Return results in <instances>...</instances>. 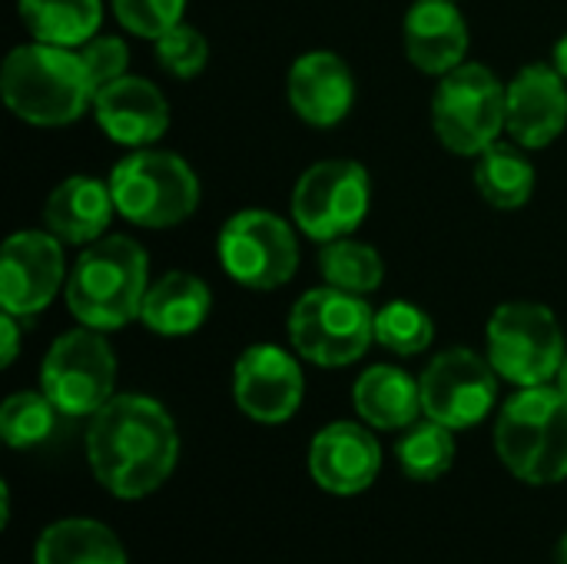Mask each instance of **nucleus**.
Instances as JSON below:
<instances>
[{"instance_id":"nucleus-13","label":"nucleus","mask_w":567,"mask_h":564,"mask_svg":"<svg viewBox=\"0 0 567 564\" xmlns=\"http://www.w3.org/2000/svg\"><path fill=\"white\" fill-rule=\"evenodd\" d=\"M63 239L50 229H20L3 243L0 256V306L17 319L43 312L63 286Z\"/></svg>"},{"instance_id":"nucleus-6","label":"nucleus","mask_w":567,"mask_h":564,"mask_svg":"<svg viewBox=\"0 0 567 564\" xmlns=\"http://www.w3.org/2000/svg\"><path fill=\"white\" fill-rule=\"evenodd\" d=\"M375 339L372 306L346 289L322 286L299 296L289 312L292 349L322 369H342L365 356Z\"/></svg>"},{"instance_id":"nucleus-35","label":"nucleus","mask_w":567,"mask_h":564,"mask_svg":"<svg viewBox=\"0 0 567 564\" xmlns=\"http://www.w3.org/2000/svg\"><path fill=\"white\" fill-rule=\"evenodd\" d=\"M558 564H567V532L561 535V542H558Z\"/></svg>"},{"instance_id":"nucleus-7","label":"nucleus","mask_w":567,"mask_h":564,"mask_svg":"<svg viewBox=\"0 0 567 564\" xmlns=\"http://www.w3.org/2000/svg\"><path fill=\"white\" fill-rule=\"evenodd\" d=\"M565 332L558 316L538 302H505L488 319V362L518 386H548L565 366Z\"/></svg>"},{"instance_id":"nucleus-8","label":"nucleus","mask_w":567,"mask_h":564,"mask_svg":"<svg viewBox=\"0 0 567 564\" xmlns=\"http://www.w3.org/2000/svg\"><path fill=\"white\" fill-rule=\"evenodd\" d=\"M432 126L445 150L478 156L505 130V86L485 63H462L445 73L432 96Z\"/></svg>"},{"instance_id":"nucleus-5","label":"nucleus","mask_w":567,"mask_h":564,"mask_svg":"<svg viewBox=\"0 0 567 564\" xmlns=\"http://www.w3.org/2000/svg\"><path fill=\"white\" fill-rule=\"evenodd\" d=\"M116 213L143 229H169L199 206V180L193 166L169 150H133L110 173Z\"/></svg>"},{"instance_id":"nucleus-15","label":"nucleus","mask_w":567,"mask_h":564,"mask_svg":"<svg viewBox=\"0 0 567 564\" xmlns=\"http://www.w3.org/2000/svg\"><path fill=\"white\" fill-rule=\"evenodd\" d=\"M567 126V80L551 63H532L505 86V130L522 150L551 146Z\"/></svg>"},{"instance_id":"nucleus-22","label":"nucleus","mask_w":567,"mask_h":564,"mask_svg":"<svg viewBox=\"0 0 567 564\" xmlns=\"http://www.w3.org/2000/svg\"><path fill=\"white\" fill-rule=\"evenodd\" d=\"M355 412L369 429L395 432L409 429L422 416V389L399 366H372L355 379L352 389Z\"/></svg>"},{"instance_id":"nucleus-2","label":"nucleus","mask_w":567,"mask_h":564,"mask_svg":"<svg viewBox=\"0 0 567 564\" xmlns=\"http://www.w3.org/2000/svg\"><path fill=\"white\" fill-rule=\"evenodd\" d=\"M0 93L13 116L33 126H66L93 110V80L70 47L20 43L0 66Z\"/></svg>"},{"instance_id":"nucleus-25","label":"nucleus","mask_w":567,"mask_h":564,"mask_svg":"<svg viewBox=\"0 0 567 564\" xmlns=\"http://www.w3.org/2000/svg\"><path fill=\"white\" fill-rule=\"evenodd\" d=\"M535 166L532 160L508 143H492L478 153L475 163V186L495 209H518L535 193Z\"/></svg>"},{"instance_id":"nucleus-36","label":"nucleus","mask_w":567,"mask_h":564,"mask_svg":"<svg viewBox=\"0 0 567 564\" xmlns=\"http://www.w3.org/2000/svg\"><path fill=\"white\" fill-rule=\"evenodd\" d=\"M558 389L565 392V399H567V356H565V366H561V372H558Z\"/></svg>"},{"instance_id":"nucleus-29","label":"nucleus","mask_w":567,"mask_h":564,"mask_svg":"<svg viewBox=\"0 0 567 564\" xmlns=\"http://www.w3.org/2000/svg\"><path fill=\"white\" fill-rule=\"evenodd\" d=\"M432 339H435L432 316L415 302L395 299L375 312V342L395 356H419L432 346Z\"/></svg>"},{"instance_id":"nucleus-17","label":"nucleus","mask_w":567,"mask_h":564,"mask_svg":"<svg viewBox=\"0 0 567 564\" xmlns=\"http://www.w3.org/2000/svg\"><path fill=\"white\" fill-rule=\"evenodd\" d=\"M93 116L113 143H123L130 150L153 146L169 130L166 96L159 93L156 83L133 73L96 90Z\"/></svg>"},{"instance_id":"nucleus-21","label":"nucleus","mask_w":567,"mask_h":564,"mask_svg":"<svg viewBox=\"0 0 567 564\" xmlns=\"http://www.w3.org/2000/svg\"><path fill=\"white\" fill-rule=\"evenodd\" d=\"M209 309H213L209 286L196 273L173 269L159 276L156 283H150L140 319L150 332L176 339V336L196 332L206 322Z\"/></svg>"},{"instance_id":"nucleus-24","label":"nucleus","mask_w":567,"mask_h":564,"mask_svg":"<svg viewBox=\"0 0 567 564\" xmlns=\"http://www.w3.org/2000/svg\"><path fill=\"white\" fill-rule=\"evenodd\" d=\"M30 37L53 47H83L103 23V0H17Z\"/></svg>"},{"instance_id":"nucleus-30","label":"nucleus","mask_w":567,"mask_h":564,"mask_svg":"<svg viewBox=\"0 0 567 564\" xmlns=\"http://www.w3.org/2000/svg\"><path fill=\"white\" fill-rule=\"evenodd\" d=\"M153 43H156V63H159L163 73H169L176 80H193V76H199L206 70L209 43L196 27L179 20L176 27H169Z\"/></svg>"},{"instance_id":"nucleus-9","label":"nucleus","mask_w":567,"mask_h":564,"mask_svg":"<svg viewBox=\"0 0 567 564\" xmlns=\"http://www.w3.org/2000/svg\"><path fill=\"white\" fill-rule=\"evenodd\" d=\"M116 386V356L100 329L80 326L63 332L43 356L40 389L66 419H90Z\"/></svg>"},{"instance_id":"nucleus-26","label":"nucleus","mask_w":567,"mask_h":564,"mask_svg":"<svg viewBox=\"0 0 567 564\" xmlns=\"http://www.w3.org/2000/svg\"><path fill=\"white\" fill-rule=\"evenodd\" d=\"M319 269H322L329 286L355 293V296L375 293L385 279V263H382L379 249H372L369 243H359L352 236L322 243Z\"/></svg>"},{"instance_id":"nucleus-10","label":"nucleus","mask_w":567,"mask_h":564,"mask_svg":"<svg viewBox=\"0 0 567 564\" xmlns=\"http://www.w3.org/2000/svg\"><path fill=\"white\" fill-rule=\"evenodd\" d=\"M219 263L246 289H279L299 269L292 226L269 209H239L219 229Z\"/></svg>"},{"instance_id":"nucleus-31","label":"nucleus","mask_w":567,"mask_h":564,"mask_svg":"<svg viewBox=\"0 0 567 564\" xmlns=\"http://www.w3.org/2000/svg\"><path fill=\"white\" fill-rule=\"evenodd\" d=\"M186 0H113V13L123 30L156 40L183 20Z\"/></svg>"},{"instance_id":"nucleus-11","label":"nucleus","mask_w":567,"mask_h":564,"mask_svg":"<svg viewBox=\"0 0 567 564\" xmlns=\"http://www.w3.org/2000/svg\"><path fill=\"white\" fill-rule=\"evenodd\" d=\"M369 203L372 183L355 160H322L299 176L292 189V219L309 239L332 243L362 226Z\"/></svg>"},{"instance_id":"nucleus-1","label":"nucleus","mask_w":567,"mask_h":564,"mask_svg":"<svg viewBox=\"0 0 567 564\" xmlns=\"http://www.w3.org/2000/svg\"><path fill=\"white\" fill-rule=\"evenodd\" d=\"M179 432L173 416L150 396H113L86 429V462L93 479L116 499L153 495L176 469Z\"/></svg>"},{"instance_id":"nucleus-33","label":"nucleus","mask_w":567,"mask_h":564,"mask_svg":"<svg viewBox=\"0 0 567 564\" xmlns=\"http://www.w3.org/2000/svg\"><path fill=\"white\" fill-rule=\"evenodd\" d=\"M0 332H3V352H0V366H10L17 359L20 349V329H17V316L3 312L0 316Z\"/></svg>"},{"instance_id":"nucleus-34","label":"nucleus","mask_w":567,"mask_h":564,"mask_svg":"<svg viewBox=\"0 0 567 564\" xmlns=\"http://www.w3.org/2000/svg\"><path fill=\"white\" fill-rule=\"evenodd\" d=\"M555 66H558V73L567 80V33L555 43Z\"/></svg>"},{"instance_id":"nucleus-12","label":"nucleus","mask_w":567,"mask_h":564,"mask_svg":"<svg viewBox=\"0 0 567 564\" xmlns=\"http://www.w3.org/2000/svg\"><path fill=\"white\" fill-rule=\"evenodd\" d=\"M498 372L488 359H482L478 352L458 346V349H445L439 352L422 379V412L432 422L449 425L452 432L472 429L478 425L498 402Z\"/></svg>"},{"instance_id":"nucleus-16","label":"nucleus","mask_w":567,"mask_h":564,"mask_svg":"<svg viewBox=\"0 0 567 564\" xmlns=\"http://www.w3.org/2000/svg\"><path fill=\"white\" fill-rule=\"evenodd\" d=\"M382 469V449L375 435L359 422H332L309 445V475L329 495L365 492Z\"/></svg>"},{"instance_id":"nucleus-32","label":"nucleus","mask_w":567,"mask_h":564,"mask_svg":"<svg viewBox=\"0 0 567 564\" xmlns=\"http://www.w3.org/2000/svg\"><path fill=\"white\" fill-rule=\"evenodd\" d=\"M80 57H83V66L93 80V90L126 76V66H130V50L113 33H96L93 40H86L80 47Z\"/></svg>"},{"instance_id":"nucleus-3","label":"nucleus","mask_w":567,"mask_h":564,"mask_svg":"<svg viewBox=\"0 0 567 564\" xmlns=\"http://www.w3.org/2000/svg\"><path fill=\"white\" fill-rule=\"evenodd\" d=\"M150 289L146 249L130 236H100L83 246L66 276V306L80 326L113 332L140 319Z\"/></svg>"},{"instance_id":"nucleus-23","label":"nucleus","mask_w":567,"mask_h":564,"mask_svg":"<svg viewBox=\"0 0 567 564\" xmlns=\"http://www.w3.org/2000/svg\"><path fill=\"white\" fill-rule=\"evenodd\" d=\"M37 564H126L113 529L96 519H60L37 539Z\"/></svg>"},{"instance_id":"nucleus-28","label":"nucleus","mask_w":567,"mask_h":564,"mask_svg":"<svg viewBox=\"0 0 567 564\" xmlns=\"http://www.w3.org/2000/svg\"><path fill=\"white\" fill-rule=\"evenodd\" d=\"M63 412L47 399V392H13L0 409V435L10 449H37L56 432Z\"/></svg>"},{"instance_id":"nucleus-27","label":"nucleus","mask_w":567,"mask_h":564,"mask_svg":"<svg viewBox=\"0 0 567 564\" xmlns=\"http://www.w3.org/2000/svg\"><path fill=\"white\" fill-rule=\"evenodd\" d=\"M399 465L412 482H435L442 475H449L452 462H455V439L452 429L442 422H415L409 425V432L399 439L395 445Z\"/></svg>"},{"instance_id":"nucleus-18","label":"nucleus","mask_w":567,"mask_h":564,"mask_svg":"<svg viewBox=\"0 0 567 564\" xmlns=\"http://www.w3.org/2000/svg\"><path fill=\"white\" fill-rule=\"evenodd\" d=\"M286 96L309 126H336L355 103V76L339 53L309 50L292 63Z\"/></svg>"},{"instance_id":"nucleus-4","label":"nucleus","mask_w":567,"mask_h":564,"mask_svg":"<svg viewBox=\"0 0 567 564\" xmlns=\"http://www.w3.org/2000/svg\"><path fill=\"white\" fill-rule=\"evenodd\" d=\"M495 452L528 485L567 479V399L558 386L518 389L498 412Z\"/></svg>"},{"instance_id":"nucleus-19","label":"nucleus","mask_w":567,"mask_h":564,"mask_svg":"<svg viewBox=\"0 0 567 564\" xmlns=\"http://www.w3.org/2000/svg\"><path fill=\"white\" fill-rule=\"evenodd\" d=\"M405 53L432 76H445L465 63L468 23L452 0H415L405 13Z\"/></svg>"},{"instance_id":"nucleus-14","label":"nucleus","mask_w":567,"mask_h":564,"mask_svg":"<svg viewBox=\"0 0 567 564\" xmlns=\"http://www.w3.org/2000/svg\"><path fill=\"white\" fill-rule=\"evenodd\" d=\"M306 379L299 362L279 346H249L233 366V399L259 425H282L302 406Z\"/></svg>"},{"instance_id":"nucleus-20","label":"nucleus","mask_w":567,"mask_h":564,"mask_svg":"<svg viewBox=\"0 0 567 564\" xmlns=\"http://www.w3.org/2000/svg\"><path fill=\"white\" fill-rule=\"evenodd\" d=\"M116 213L110 183L96 176H70L63 180L43 203V226L73 246L96 243Z\"/></svg>"}]
</instances>
